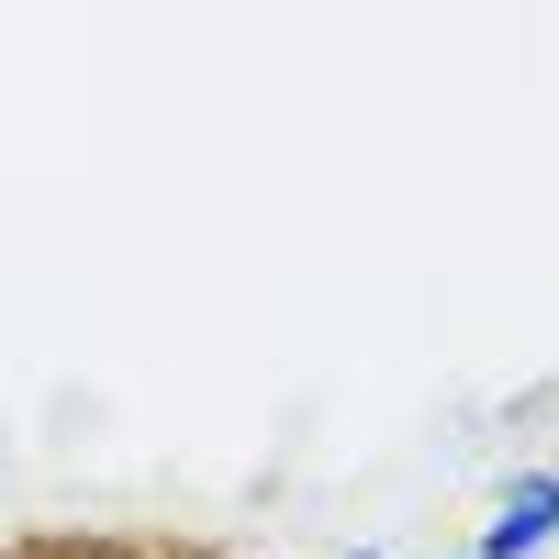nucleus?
<instances>
[{
	"mask_svg": "<svg viewBox=\"0 0 559 559\" xmlns=\"http://www.w3.org/2000/svg\"><path fill=\"white\" fill-rule=\"evenodd\" d=\"M0 559H224L202 537H157V526H23Z\"/></svg>",
	"mask_w": 559,
	"mask_h": 559,
	"instance_id": "1",
	"label": "nucleus"
},
{
	"mask_svg": "<svg viewBox=\"0 0 559 559\" xmlns=\"http://www.w3.org/2000/svg\"><path fill=\"white\" fill-rule=\"evenodd\" d=\"M548 515H559V481L515 492V503H503V526H481V559H515V548H537V537H548Z\"/></svg>",
	"mask_w": 559,
	"mask_h": 559,
	"instance_id": "2",
	"label": "nucleus"
}]
</instances>
